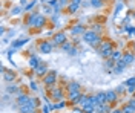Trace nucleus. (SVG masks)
Masks as SVG:
<instances>
[{
    "mask_svg": "<svg viewBox=\"0 0 135 113\" xmlns=\"http://www.w3.org/2000/svg\"><path fill=\"white\" fill-rule=\"evenodd\" d=\"M55 43H65V35L63 34H58L55 37Z\"/></svg>",
    "mask_w": 135,
    "mask_h": 113,
    "instance_id": "obj_8",
    "label": "nucleus"
},
{
    "mask_svg": "<svg viewBox=\"0 0 135 113\" xmlns=\"http://www.w3.org/2000/svg\"><path fill=\"white\" fill-rule=\"evenodd\" d=\"M106 96H108V101H114V99L117 98L114 92H108V93H106Z\"/></svg>",
    "mask_w": 135,
    "mask_h": 113,
    "instance_id": "obj_9",
    "label": "nucleus"
},
{
    "mask_svg": "<svg viewBox=\"0 0 135 113\" xmlns=\"http://www.w3.org/2000/svg\"><path fill=\"white\" fill-rule=\"evenodd\" d=\"M45 81H46V84H52V83L55 81V73H51L49 76H46V80H45Z\"/></svg>",
    "mask_w": 135,
    "mask_h": 113,
    "instance_id": "obj_6",
    "label": "nucleus"
},
{
    "mask_svg": "<svg viewBox=\"0 0 135 113\" xmlns=\"http://www.w3.org/2000/svg\"><path fill=\"white\" fill-rule=\"evenodd\" d=\"M101 54H103L104 57H108L109 54H111V46H109V44H104V46L101 47Z\"/></svg>",
    "mask_w": 135,
    "mask_h": 113,
    "instance_id": "obj_5",
    "label": "nucleus"
},
{
    "mask_svg": "<svg viewBox=\"0 0 135 113\" xmlns=\"http://www.w3.org/2000/svg\"><path fill=\"white\" fill-rule=\"evenodd\" d=\"M81 31H83L81 26H75V28L72 29V34H78V32H81Z\"/></svg>",
    "mask_w": 135,
    "mask_h": 113,
    "instance_id": "obj_11",
    "label": "nucleus"
},
{
    "mask_svg": "<svg viewBox=\"0 0 135 113\" xmlns=\"http://www.w3.org/2000/svg\"><path fill=\"white\" fill-rule=\"evenodd\" d=\"M51 109H52V107H51L49 104H46V105H45V110H43V112H45V113H48V112H51Z\"/></svg>",
    "mask_w": 135,
    "mask_h": 113,
    "instance_id": "obj_13",
    "label": "nucleus"
},
{
    "mask_svg": "<svg viewBox=\"0 0 135 113\" xmlns=\"http://www.w3.org/2000/svg\"><path fill=\"white\" fill-rule=\"evenodd\" d=\"M69 9H71V11H75V9H77V3H74V5H71V6H69Z\"/></svg>",
    "mask_w": 135,
    "mask_h": 113,
    "instance_id": "obj_15",
    "label": "nucleus"
},
{
    "mask_svg": "<svg viewBox=\"0 0 135 113\" xmlns=\"http://www.w3.org/2000/svg\"><path fill=\"white\" fill-rule=\"evenodd\" d=\"M85 41H88V43H91V44H98L100 43V38H97V35L94 34V32H86L85 34Z\"/></svg>",
    "mask_w": 135,
    "mask_h": 113,
    "instance_id": "obj_1",
    "label": "nucleus"
},
{
    "mask_svg": "<svg viewBox=\"0 0 135 113\" xmlns=\"http://www.w3.org/2000/svg\"><path fill=\"white\" fill-rule=\"evenodd\" d=\"M134 110H135V102L130 101V104L124 107V113H134Z\"/></svg>",
    "mask_w": 135,
    "mask_h": 113,
    "instance_id": "obj_3",
    "label": "nucleus"
},
{
    "mask_svg": "<svg viewBox=\"0 0 135 113\" xmlns=\"http://www.w3.org/2000/svg\"><path fill=\"white\" fill-rule=\"evenodd\" d=\"M51 50V44L49 43H43L41 44V52H49Z\"/></svg>",
    "mask_w": 135,
    "mask_h": 113,
    "instance_id": "obj_7",
    "label": "nucleus"
},
{
    "mask_svg": "<svg viewBox=\"0 0 135 113\" xmlns=\"http://www.w3.org/2000/svg\"><path fill=\"white\" fill-rule=\"evenodd\" d=\"M92 5H94V6H100V2H97V0H94V2H92Z\"/></svg>",
    "mask_w": 135,
    "mask_h": 113,
    "instance_id": "obj_17",
    "label": "nucleus"
},
{
    "mask_svg": "<svg viewBox=\"0 0 135 113\" xmlns=\"http://www.w3.org/2000/svg\"><path fill=\"white\" fill-rule=\"evenodd\" d=\"M31 66H32V67L38 66V60H37V58H31Z\"/></svg>",
    "mask_w": 135,
    "mask_h": 113,
    "instance_id": "obj_10",
    "label": "nucleus"
},
{
    "mask_svg": "<svg viewBox=\"0 0 135 113\" xmlns=\"http://www.w3.org/2000/svg\"><path fill=\"white\" fill-rule=\"evenodd\" d=\"M127 84H130V86H135V78H130L129 81H127Z\"/></svg>",
    "mask_w": 135,
    "mask_h": 113,
    "instance_id": "obj_14",
    "label": "nucleus"
},
{
    "mask_svg": "<svg viewBox=\"0 0 135 113\" xmlns=\"http://www.w3.org/2000/svg\"><path fill=\"white\" fill-rule=\"evenodd\" d=\"M8 90H9V92H17V87H9Z\"/></svg>",
    "mask_w": 135,
    "mask_h": 113,
    "instance_id": "obj_16",
    "label": "nucleus"
},
{
    "mask_svg": "<svg viewBox=\"0 0 135 113\" xmlns=\"http://www.w3.org/2000/svg\"><path fill=\"white\" fill-rule=\"evenodd\" d=\"M29 101H31V99L28 98L26 95H22L20 98H18V104H20V105H25V104H28Z\"/></svg>",
    "mask_w": 135,
    "mask_h": 113,
    "instance_id": "obj_4",
    "label": "nucleus"
},
{
    "mask_svg": "<svg viewBox=\"0 0 135 113\" xmlns=\"http://www.w3.org/2000/svg\"><path fill=\"white\" fill-rule=\"evenodd\" d=\"M74 3H77V5H78V3H80V0H74Z\"/></svg>",
    "mask_w": 135,
    "mask_h": 113,
    "instance_id": "obj_18",
    "label": "nucleus"
},
{
    "mask_svg": "<svg viewBox=\"0 0 135 113\" xmlns=\"http://www.w3.org/2000/svg\"><path fill=\"white\" fill-rule=\"evenodd\" d=\"M20 110H22V113H32V112H34V101L31 99L28 104L20 105Z\"/></svg>",
    "mask_w": 135,
    "mask_h": 113,
    "instance_id": "obj_2",
    "label": "nucleus"
},
{
    "mask_svg": "<svg viewBox=\"0 0 135 113\" xmlns=\"http://www.w3.org/2000/svg\"><path fill=\"white\" fill-rule=\"evenodd\" d=\"M114 113H121V110H117V112H114Z\"/></svg>",
    "mask_w": 135,
    "mask_h": 113,
    "instance_id": "obj_19",
    "label": "nucleus"
},
{
    "mask_svg": "<svg viewBox=\"0 0 135 113\" xmlns=\"http://www.w3.org/2000/svg\"><path fill=\"white\" fill-rule=\"evenodd\" d=\"M130 61H132V57H130V55H126V57H124V64H129Z\"/></svg>",
    "mask_w": 135,
    "mask_h": 113,
    "instance_id": "obj_12",
    "label": "nucleus"
}]
</instances>
